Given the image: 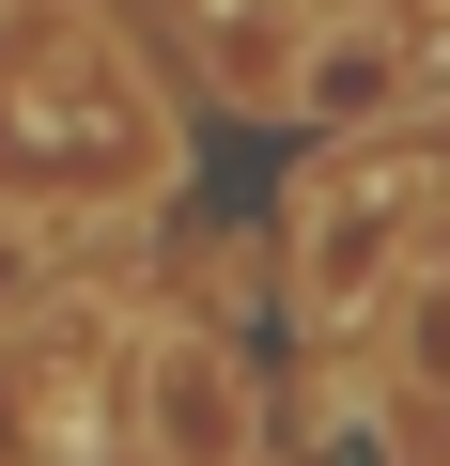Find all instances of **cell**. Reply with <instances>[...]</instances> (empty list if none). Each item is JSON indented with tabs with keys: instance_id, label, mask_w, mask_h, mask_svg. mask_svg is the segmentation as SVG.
Wrapping results in <instances>:
<instances>
[{
	"instance_id": "obj_2",
	"label": "cell",
	"mask_w": 450,
	"mask_h": 466,
	"mask_svg": "<svg viewBox=\"0 0 450 466\" xmlns=\"http://www.w3.org/2000/svg\"><path fill=\"white\" fill-rule=\"evenodd\" d=\"M404 218H419V171H404V156H357V171H311V187H295V296H311V311H357Z\"/></svg>"
},
{
	"instance_id": "obj_3",
	"label": "cell",
	"mask_w": 450,
	"mask_h": 466,
	"mask_svg": "<svg viewBox=\"0 0 450 466\" xmlns=\"http://www.w3.org/2000/svg\"><path fill=\"white\" fill-rule=\"evenodd\" d=\"M140 404H155V451H171V466H234V435H249V389H234V358H202V342H171Z\"/></svg>"
},
{
	"instance_id": "obj_1",
	"label": "cell",
	"mask_w": 450,
	"mask_h": 466,
	"mask_svg": "<svg viewBox=\"0 0 450 466\" xmlns=\"http://www.w3.org/2000/svg\"><path fill=\"white\" fill-rule=\"evenodd\" d=\"M155 94L78 32V16H16L0 32V187L32 202H109V187H155Z\"/></svg>"
}]
</instances>
